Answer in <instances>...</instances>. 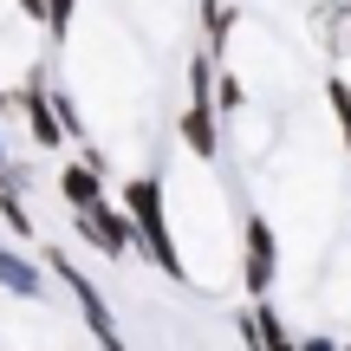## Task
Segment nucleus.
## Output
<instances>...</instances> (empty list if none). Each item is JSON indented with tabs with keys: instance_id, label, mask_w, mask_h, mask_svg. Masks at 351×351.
I'll use <instances>...</instances> for the list:
<instances>
[{
	"instance_id": "f257e3e1",
	"label": "nucleus",
	"mask_w": 351,
	"mask_h": 351,
	"mask_svg": "<svg viewBox=\"0 0 351 351\" xmlns=\"http://www.w3.org/2000/svg\"><path fill=\"white\" fill-rule=\"evenodd\" d=\"M274 280V234L267 221H247V287H267Z\"/></svg>"
},
{
	"instance_id": "7ed1b4c3",
	"label": "nucleus",
	"mask_w": 351,
	"mask_h": 351,
	"mask_svg": "<svg viewBox=\"0 0 351 351\" xmlns=\"http://www.w3.org/2000/svg\"><path fill=\"white\" fill-rule=\"evenodd\" d=\"M306 351H339V345H326V339H313V345H306Z\"/></svg>"
},
{
	"instance_id": "f03ea898",
	"label": "nucleus",
	"mask_w": 351,
	"mask_h": 351,
	"mask_svg": "<svg viewBox=\"0 0 351 351\" xmlns=\"http://www.w3.org/2000/svg\"><path fill=\"white\" fill-rule=\"evenodd\" d=\"M326 98H332V111H339V130H345V143H351V85H345V78H332V85H326Z\"/></svg>"
}]
</instances>
